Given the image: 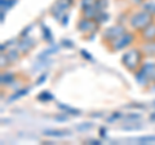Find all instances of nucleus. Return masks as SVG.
<instances>
[{
  "label": "nucleus",
  "mask_w": 155,
  "mask_h": 145,
  "mask_svg": "<svg viewBox=\"0 0 155 145\" xmlns=\"http://www.w3.org/2000/svg\"><path fill=\"white\" fill-rule=\"evenodd\" d=\"M16 3H17V0H0V8H2L3 12H7L8 9H11Z\"/></svg>",
  "instance_id": "nucleus-19"
},
{
  "label": "nucleus",
  "mask_w": 155,
  "mask_h": 145,
  "mask_svg": "<svg viewBox=\"0 0 155 145\" xmlns=\"http://www.w3.org/2000/svg\"><path fill=\"white\" fill-rule=\"evenodd\" d=\"M142 9L155 17V0H147L142 4Z\"/></svg>",
  "instance_id": "nucleus-15"
},
{
  "label": "nucleus",
  "mask_w": 155,
  "mask_h": 145,
  "mask_svg": "<svg viewBox=\"0 0 155 145\" xmlns=\"http://www.w3.org/2000/svg\"><path fill=\"white\" fill-rule=\"evenodd\" d=\"M74 3H75V0H56L49 9L51 16L56 21L60 22L62 20V17L66 14V12L74 5Z\"/></svg>",
  "instance_id": "nucleus-5"
},
{
  "label": "nucleus",
  "mask_w": 155,
  "mask_h": 145,
  "mask_svg": "<svg viewBox=\"0 0 155 145\" xmlns=\"http://www.w3.org/2000/svg\"><path fill=\"white\" fill-rule=\"evenodd\" d=\"M140 118H141V114H140V113H136V114H128L127 115V119H140Z\"/></svg>",
  "instance_id": "nucleus-26"
},
{
  "label": "nucleus",
  "mask_w": 155,
  "mask_h": 145,
  "mask_svg": "<svg viewBox=\"0 0 155 145\" xmlns=\"http://www.w3.org/2000/svg\"><path fill=\"white\" fill-rule=\"evenodd\" d=\"M41 32H43V38H44V40L52 43L53 35H52V32H51V29L48 27V26H45V25H41Z\"/></svg>",
  "instance_id": "nucleus-20"
},
{
  "label": "nucleus",
  "mask_w": 155,
  "mask_h": 145,
  "mask_svg": "<svg viewBox=\"0 0 155 145\" xmlns=\"http://www.w3.org/2000/svg\"><path fill=\"white\" fill-rule=\"evenodd\" d=\"M136 39H137V36H136L134 31H127L122 36H119L118 39H115L111 44H109L107 48H110V51H113V52L127 49V48H129L136 42Z\"/></svg>",
  "instance_id": "nucleus-4"
},
{
  "label": "nucleus",
  "mask_w": 155,
  "mask_h": 145,
  "mask_svg": "<svg viewBox=\"0 0 155 145\" xmlns=\"http://www.w3.org/2000/svg\"><path fill=\"white\" fill-rule=\"evenodd\" d=\"M143 59H145V56L141 51V48L132 47V48H127V51L122 55L120 64L123 65L125 70L134 72L143 64Z\"/></svg>",
  "instance_id": "nucleus-1"
},
{
  "label": "nucleus",
  "mask_w": 155,
  "mask_h": 145,
  "mask_svg": "<svg viewBox=\"0 0 155 145\" xmlns=\"http://www.w3.org/2000/svg\"><path fill=\"white\" fill-rule=\"evenodd\" d=\"M137 141L141 144H151V143H155V136H142V137H138Z\"/></svg>",
  "instance_id": "nucleus-23"
},
{
  "label": "nucleus",
  "mask_w": 155,
  "mask_h": 145,
  "mask_svg": "<svg viewBox=\"0 0 155 145\" xmlns=\"http://www.w3.org/2000/svg\"><path fill=\"white\" fill-rule=\"evenodd\" d=\"M153 21H154V16H151V14L147 13L146 11H143V9L134 12L128 20L129 26L134 32H141Z\"/></svg>",
  "instance_id": "nucleus-3"
},
{
  "label": "nucleus",
  "mask_w": 155,
  "mask_h": 145,
  "mask_svg": "<svg viewBox=\"0 0 155 145\" xmlns=\"http://www.w3.org/2000/svg\"><path fill=\"white\" fill-rule=\"evenodd\" d=\"M96 5V0H80V9L85 11L88 8H92Z\"/></svg>",
  "instance_id": "nucleus-22"
},
{
  "label": "nucleus",
  "mask_w": 155,
  "mask_h": 145,
  "mask_svg": "<svg viewBox=\"0 0 155 145\" xmlns=\"http://www.w3.org/2000/svg\"><path fill=\"white\" fill-rule=\"evenodd\" d=\"M100 132H101V137H105L106 136V128L105 127H101L100 128Z\"/></svg>",
  "instance_id": "nucleus-32"
},
{
  "label": "nucleus",
  "mask_w": 155,
  "mask_h": 145,
  "mask_svg": "<svg viewBox=\"0 0 155 145\" xmlns=\"http://www.w3.org/2000/svg\"><path fill=\"white\" fill-rule=\"evenodd\" d=\"M39 101H41V103H49V101H52L53 99V95L49 92V91H43V92H40L38 95V97H36Z\"/></svg>",
  "instance_id": "nucleus-17"
},
{
  "label": "nucleus",
  "mask_w": 155,
  "mask_h": 145,
  "mask_svg": "<svg viewBox=\"0 0 155 145\" xmlns=\"http://www.w3.org/2000/svg\"><path fill=\"white\" fill-rule=\"evenodd\" d=\"M134 79L137 84L146 88L155 82V62H143L140 69L134 71Z\"/></svg>",
  "instance_id": "nucleus-2"
},
{
  "label": "nucleus",
  "mask_w": 155,
  "mask_h": 145,
  "mask_svg": "<svg viewBox=\"0 0 155 145\" xmlns=\"http://www.w3.org/2000/svg\"><path fill=\"white\" fill-rule=\"evenodd\" d=\"M60 22H61V25H62V26H66L67 23H69V16H67V14H65V16L62 17V20H61Z\"/></svg>",
  "instance_id": "nucleus-28"
},
{
  "label": "nucleus",
  "mask_w": 155,
  "mask_h": 145,
  "mask_svg": "<svg viewBox=\"0 0 155 145\" xmlns=\"http://www.w3.org/2000/svg\"><path fill=\"white\" fill-rule=\"evenodd\" d=\"M138 36L141 42H150L155 40V21H153L149 26H146L141 32H138Z\"/></svg>",
  "instance_id": "nucleus-9"
},
{
  "label": "nucleus",
  "mask_w": 155,
  "mask_h": 145,
  "mask_svg": "<svg viewBox=\"0 0 155 145\" xmlns=\"http://www.w3.org/2000/svg\"><path fill=\"white\" fill-rule=\"evenodd\" d=\"M140 48H141L145 57H150V59H154L155 57V40L142 42V44L140 46Z\"/></svg>",
  "instance_id": "nucleus-10"
},
{
  "label": "nucleus",
  "mask_w": 155,
  "mask_h": 145,
  "mask_svg": "<svg viewBox=\"0 0 155 145\" xmlns=\"http://www.w3.org/2000/svg\"><path fill=\"white\" fill-rule=\"evenodd\" d=\"M92 127H93V124L92 123H83V124H80V126H78V130L79 131H83V130H91Z\"/></svg>",
  "instance_id": "nucleus-25"
},
{
  "label": "nucleus",
  "mask_w": 155,
  "mask_h": 145,
  "mask_svg": "<svg viewBox=\"0 0 155 145\" xmlns=\"http://www.w3.org/2000/svg\"><path fill=\"white\" fill-rule=\"evenodd\" d=\"M76 29L81 35H92L94 36V34L98 31L100 25L97 23L93 18H88L81 16L80 20L76 22Z\"/></svg>",
  "instance_id": "nucleus-6"
},
{
  "label": "nucleus",
  "mask_w": 155,
  "mask_h": 145,
  "mask_svg": "<svg viewBox=\"0 0 155 145\" xmlns=\"http://www.w3.org/2000/svg\"><path fill=\"white\" fill-rule=\"evenodd\" d=\"M124 32H127L125 27L122 25V23H116V25H113L101 32V39L105 44H111L115 39H118L119 36H122Z\"/></svg>",
  "instance_id": "nucleus-7"
},
{
  "label": "nucleus",
  "mask_w": 155,
  "mask_h": 145,
  "mask_svg": "<svg viewBox=\"0 0 155 145\" xmlns=\"http://www.w3.org/2000/svg\"><path fill=\"white\" fill-rule=\"evenodd\" d=\"M0 80H2V86H13L14 82H16V74L11 71H4Z\"/></svg>",
  "instance_id": "nucleus-11"
},
{
  "label": "nucleus",
  "mask_w": 155,
  "mask_h": 145,
  "mask_svg": "<svg viewBox=\"0 0 155 145\" xmlns=\"http://www.w3.org/2000/svg\"><path fill=\"white\" fill-rule=\"evenodd\" d=\"M149 119L151 120V122H155V112L154 113H151L150 114V117H149Z\"/></svg>",
  "instance_id": "nucleus-34"
},
{
  "label": "nucleus",
  "mask_w": 155,
  "mask_h": 145,
  "mask_svg": "<svg viewBox=\"0 0 155 145\" xmlns=\"http://www.w3.org/2000/svg\"><path fill=\"white\" fill-rule=\"evenodd\" d=\"M36 46V42L32 39V38H28V36H23L21 40L18 42L17 44V48L19 49V52L22 53V55H27V53H30L31 49L34 47Z\"/></svg>",
  "instance_id": "nucleus-8"
},
{
  "label": "nucleus",
  "mask_w": 155,
  "mask_h": 145,
  "mask_svg": "<svg viewBox=\"0 0 155 145\" xmlns=\"http://www.w3.org/2000/svg\"><path fill=\"white\" fill-rule=\"evenodd\" d=\"M57 106L62 110V112H64V114H70V115H79V114H80V110H76V109H74V108H70L69 105L57 103Z\"/></svg>",
  "instance_id": "nucleus-14"
},
{
  "label": "nucleus",
  "mask_w": 155,
  "mask_h": 145,
  "mask_svg": "<svg viewBox=\"0 0 155 145\" xmlns=\"http://www.w3.org/2000/svg\"><path fill=\"white\" fill-rule=\"evenodd\" d=\"M5 55L8 56V59L9 61H11V64H14V62H18V60L21 59V56H22V53L19 52L18 48H12V49H9Z\"/></svg>",
  "instance_id": "nucleus-12"
},
{
  "label": "nucleus",
  "mask_w": 155,
  "mask_h": 145,
  "mask_svg": "<svg viewBox=\"0 0 155 145\" xmlns=\"http://www.w3.org/2000/svg\"><path fill=\"white\" fill-rule=\"evenodd\" d=\"M123 117V114L122 113H120V112H114L113 114H111L110 115V118L107 119L109 120V122H115V120H118V119H120V118H122Z\"/></svg>",
  "instance_id": "nucleus-24"
},
{
  "label": "nucleus",
  "mask_w": 155,
  "mask_h": 145,
  "mask_svg": "<svg viewBox=\"0 0 155 145\" xmlns=\"http://www.w3.org/2000/svg\"><path fill=\"white\" fill-rule=\"evenodd\" d=\"M62 44H64L65 47H70V48H71V47H74V43H72L70 39H65L64 42H62Z\"/></svg>",
  "instance_id": "nucleus-29"
},
{
  "label": "nucleus",
  "mask_w": 155,
  "mask_h": 145,
  "mask_svg": "<svg viewBox=\"0 0 155 145\" xmlns=\"http://www.w3.org/2000/svg\"><path fill=\"white\" fill-rule=\"evenodd\" d=\"M28 91H30V88H21V89H17L16 92H14L11 97H9V103H13L14 100H18L19 97H22V96H25L28 93Z\"/></svg>",
  "instance_id": "nucleus-16"
},
{
  "label": "nucleus",
  "mask_w": 155,
  "mask_h": 145,
  "mask_svg": "<svg viewBox=\"0 0 155 145\" xmlns=\"http://www.w3.org/2000/svg\"><path fill=\"white\" fill-rule=\"evenodd\" d=\"M44 135L52 137H64V136H69L70 131H66V130H64V131H61V130H45Z\"/></svg>",
  "instance_id": "nucleus-13"
},
{
  "label": "nucleus",
  "mask_w": 155,
  "mask_h": 145,
  "mask_svg": "<svg viewBox=\"0 0 155 145\" xmlns=\"http://www.w3.org/2000/svg\"><path fill=\"white\" fill-rule=\"evenodd\" d=\"M109 7V0H96V9L98 12L106 11Z\"/></svg>",
  "instance_id": "nucleus-21"
},
{
  "label": "nucleus",
  "mask_w": 155,
  "mask_h": 145,
  "mask_svg": "<svg viewBox=\"0 0 155 145\" xmlns=\"http://www.w3.org/2000/svg\"><path fill=\"white\" fill-rule=\"evenodd\" d=\"M127 108H136V109H145V105L142 104H132V105H127Z\"/></svg>",
  "instance_id": "nucleus-30"
},
{
  "label": "nucleus",
  "mask_w": 155,
  "mask_h": 145,
  "mask_svg": "<svg viewBox=\"0 0 155 145\" xmlns=\"http://www.w3.org/2000/svg\"><path fill=\"white\" fill-rule=\"evenodd\" d=\"M110 18V14L106 12V11H104V12H100L98 14H97V16L93 18V20L98 23V25H102V23H105L106 21H107Z\"/></svg>",
  "instance_id": "nucleus-18"
},
{
  "label": "nucleus",
  "mask_w": 155,
  "mask_h": 145,
  "mask_svg": "<svg viewBox=\"0 0 155 145\" xmlns=\"http://www.w3.org/2000/svg\"><path fill=\"white\" fill-rule=\"evenodd\" d=\"M80 53H81V56H84L87 60H89V61H93V59H92V56L89 55V53H87V52H85V49H81V51H80Z\"/></svg>",
  "instance_id": "nucleus-27"
},
{
  "label": "nucleus",
  "mask_w": 155,
  "mask_h": 145,
  "mask_svg": "<svg viewBox=\"0 0 155 145\" xmlns=\"http://www.w3.org/2000/svg\"><path fill=\"white\" fill-rule=\"evenodd\" d=\"M47 76H48L47 74H43V75L40 76V78H39V79H38V82H36V84H38V86H40V84H43V83H44V82H43V80H44V79H47Z\"/></svg>",
  "instance_id": "nucleus-31"
},
{
  "label": "nucleus",
  "mask_w": 155,
  "mask_h": 145,
  "mask_svg": "<svg viewBox=\"0 0 155 145\" xmlns=\"http://www.w3.org/2000/svg\"><path fill=\"white\" fill-rule=\"evenodd\" d=\"M89 144H93V145H100L101 144V141H100V140H89V141H88Z\"/></svg>",
  "instance_id": "nucleus-33"
}]
</instances>
